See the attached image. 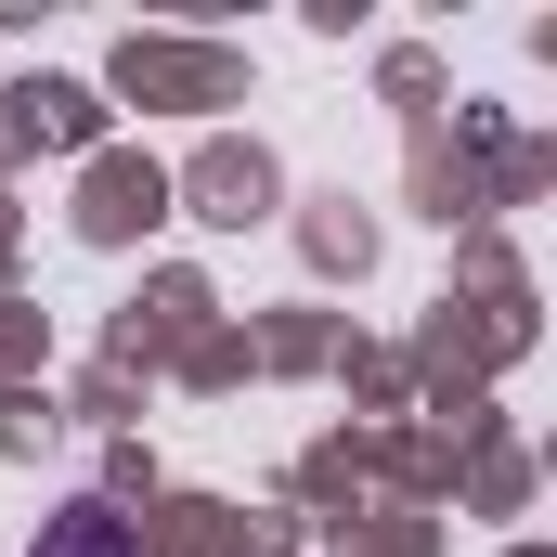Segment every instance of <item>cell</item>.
<instances>
[{
	"label": "cell",
	"instance_id": "obj_1",
	"mask_svg": "<svg viewBox=\"0 0 557 557\" xmlns=\"http://www.w3.org/2000/svg\"><path fill=\"white\" fill-rule=\"evenodd\" d=\"M39 557H131V519L117 506H65V519H39Z\"/></svg>",
	"mask_w": 557,
	"mask_h": 557
}]
</instances>
